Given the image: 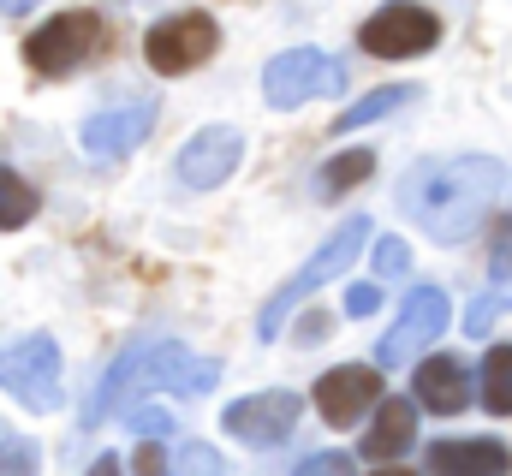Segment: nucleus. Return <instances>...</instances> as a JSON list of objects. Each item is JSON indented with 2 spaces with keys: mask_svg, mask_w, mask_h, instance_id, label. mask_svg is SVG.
I'll use <instances>...</instances> for the list:
<instances>
[{
  "mask_svg": "<svg viewBox=\"0 0 512 476\" xmlns=\"http://www.w3.org/2000/svg\"><path fill=\"white\" fill-rule=\"evenodd\" d=\"M30 6H36V0H0V12H6V18H18V12H30Z\"/></svg>",
  "mask_w": 512,
  "mask_h": 476,
  "instance_id": "obj_31",
  "label": "nucleus"
},
{
  "mask_svg": "<svg viewBox=\"0 0 512 476\" xmlns=\"http://www.w3.org/2000/svg\"><path fill=\"white\" fill-rule=\"evenodd\" d=\"M0 387L24 411H54L60 405V346L48 334H30L0 352Z\"/></svg>",
  "mask_w": 512,
  "mask_h": 476,
  "instance_id": "obj_5",
  "label": "nucleus"
},
{
  "mask_svg": "<svg viewBox=\"0 0 512 476\" xmlns=\"http://www.w3.org/2000/svg\"><path fill=\"white\" fill-rule=\"evenodd\" d=\"M429 471L435 476H507L512 453L501 441H435L429 447Z\"/></svg>",
  "mask_w": 512,
  "mask_h": 476,
  "instance_id": "obj_14",
  "label": "nucleus"
},
{
  "mask_svg": "<svg viewBox=\"0 0 512 476\" xmlns=\"http://www.w3.org/2000/svg\"><path fill=\"white\" fill-rule=\"evenodd\" d=\"M441 334H447V292H441V286H417V292L405 298L393 334L376 346V369H405V363H417V352H423L429 340H441Z\"/></svg>",
  "mask_w": 512,
  "mask_h": 476,
  "instance_id": "obj_9",
  "label": "nucleus"
},
{
  "mask_svg": "<svg viewBox=\"0 0 512 476\" xmlns=\"http://www.w3.org/2000/svg\"><path fill=\"white\" fill-rule=\"evenodd\" d=\"M96 48H102V18H96V12H60V18H48L42 30H30L24 60H30L42 78H66V72H78Z\"/></svg>",
  "mask_w": 512,
  "mask_h": 476,
  "instance_id": "obj_6",
  "label": "nucleus"
},
{
  "mask_svg": "<svg viewBox=\"0 0 512 476\" xmlns=\"http://www.w3.org/2000/svg\"><path fill=\"white\" fill-rule=\"evenodd\" d=\"M501 310H512V221L495 238V262H489V292L471 304V334H483Z\"/></svg>",
  "mask_w": 512,
  "mask_h": 476,
  "instance_id": "obj_16",
  "label": "nucleus"
},
{
  "mask_svg": "<svg viewBox=\"0 0 512 476\" xmlns=\"http://www.w3.org/2000/svg\"><path fill=\"white\" fill-rule=\"evenodd\" d=\"M382 304V280H370V286H352V298H346V316H370Z\"/></svg>",
  "mask_w": 512,
  "mask_h": 476,
  "instance_id": "obj_26",
  "label": "nucleus"
},
{
  "mask_svg": "<svg viewBox=\"0 0 512 476\" xmlns=\"http://www.w3.org/2000/svg\"><path fill=\"white\" fill-rule=\"evenodd\" d=\"M179 476H221V453L209 441H185L179 453Z\"/></svg>",
  "mask_w": 512,
  "mask_h": 476,
  "instance_id": "obj_23",
  "label": "nucleus"
},
{
  "mask_svg": "<svg viewBox=\"0 0 512 476\" xmlns=\"http://www.w3.org/2000/svg\"><path fill=\"white\" fill-rule=\"evenodd\" d=\"M501 185H507V167L495 155H447V161H423L399 179V209L429 238L459 244L489 215Z\"/></svg>",
  "mask_w": 512,
  "mask_h": 476,
  "instance_id": "obj_1",
  "label": "nucleus"
},
{
  "mask_svg": "<svg viewBox=\"0 0 512 476\" xmlns=\"http://www.w3.org/2000/svg\"><path fill=\"white\" fill-rule=\"evenodd\" d=\"M298 476H352V459L346 453H316V459H304Z\"/></svg>",
  "mask_w": 512,
  "mask_h": 476,
  "instance_id": "obj_25",
  "label": "nucleus"
},
{
  "mask_svg": "<svg viewBox=\"0 0 512 476\" xmlns=\"http://www.w3.org/2000/svg\"><path fill=\"white\" fill-rule=\"evenodd\" d=\"M411 96H417L411 84H387V90H376V96H364L358 108H346V114H340V131H358V125H370V119H387L393 108H405Z\"/></svg>",
  "mask_w": 512,
  "mask_h": 476,
  "instance_id": "obj_21",
  "label": "nucleus"
},
{
  "mask_svg": "<svg viewBox=\"0 0 512 476\" xmlns=\"http://www.w3.org/2000/svg\"><path fill=\"white\" fill-rule=\"evenodd\" d=\"M483 405L495 417H512V346H489L483 357Z\"/></svg>",
  "mask_w": 512,
  "mask_h": 476,
  "instance_id": "obj_18",
  "label": "nucleus"
},
{
  "mask_svg": "<svg viewBox=\"0 0 512 476\" xmlns=\"http://www.w3.org/2000/svg\"><path fill=\"white\" fill-rule=\"evenodd\" d=\"M215 48H221V24H215L209 12H173V18H161V24L143 36V60H149L161 78L197 72Z\"/></svg>",
  "mask_w": 512,
  "mask_h": 476,
  "instance_id": "obj_4",
  "label": "nucleus"
},
{
  "mask_svg": "<svg viewBox=\"0 0 512 476\" xmlns=\"http://www.w3.org/2000/svg\"><path fill=\"white\" fill-rule=\"evenodd\" d=\"M36 191L12 173V167H0V233H18L24 221H36Z\"/></svg>",
  "mask_w": 512,
  "mask_h": 476,
  "instance_id": "obj_20",
  "label": "nucleus"
},
{
  "mask_svg": "<svg viewBox=\"0 0 512 476\" xmlns=\"http://www.w3.org/2000/svg\"><path fill=\"white\" fill-rule=\"evenodd\" d=\"M405 268H411L405 238H376V280H393V274H405Z\"/></svg>",
  "mask_w": 512,
  "mask_h": 476,
  "instance_id": "obj_24",
  "label": "nucleus"
},
{
  "mask_svg": "<svg viewBox=\"0 0 512 476\" xmlns=\"http://www.w3.org/2000/svg\"><path fill=\"white\" fill-rule=\"evenodd\" d=\"M131 465H137V476H167V453H161V447H155V441H143V447H137V459H131Z\"/></svg>",
  "mask_w": 512,
  "mask_h": 476,
  "instance_id": "obj_27",
  "label": "nucleus"
},
{
  "mask_svg": "<svg viewBox=\"0 0 512 476\" xmlns=\"http://www.w3.org/2000/svg\"><path fill=\"white\" fill-rule=\"evenodd\" d=\"M364 238H370V215H346V221L328 233V244H322L304 268L286 274V286L268 292V304H262V316H256V340H280V328L292 322V310H298L310 292H322L328 280H340V274L352 268V256L364 250Z\"/></svg>",
  "mask_w": 512,
  "mask_h": 476,
  "instance_id": "obj_3",
  "label": "nucleus"
},
{
  "mask_svg": "<svg viewBox=\"0 0 512 476\" xmlns=\"http://www.w3.org/2000/svg\"><path fill=\"white\" fill-rule=\"evenodd\" d=\"M221 381V363L215 357L185 352L179 340H131L126 352L108 363L102 387L90 393L84 405V429H102L114 411H126L131 399H143L149 387H173V393H209Z\"/></svg>",
  "mask_w": 512,
  "mask_h": 476,
  "instance_id": "obj_2",
  "label": "nucleus"
},
{
  "mask_svg": "<svg viewBox=\"0 0 512 476\" xmlns=\"http://www.w3.org/2000/svg\"><path fill=\"white\" fill-rule=\"evenodd\" d=\"M298 411H304V399H298V393L268 387V393H251V399L227 405V429H233L239 441H251V447H274V441H286V435H292Z\"/></svg>",
  "mask_w": 512,
  "mask_h": 476,
  "instance_id": "obj_12",
  "label": "nucleus"
},
{
  "mask_svg": "<svg viewBox=\"0 0 512 476\" xmlns=\"http://www.w3.org/2000/svg\"><path fill=\"white\" fill-rule=\"evenodd\" d=\"M245 161V137L233 125H203L185 149H179V185L185 191H215L233 179V167Z\"/></svg>",
  "mask_w": 512,
  "mask_h": 476,
  "instance_id": "obj_10",
  "label": "nucleus"
},
{
  "mask_svg": "<svg viewBox=\"0 0 512 476\" xmlns=\"http://www.w3.org/2000/svg\"><path fill=\"white\" fill-rule=\"evenodd\" d=\"M149 125H155V102L149 96H137V102H114V108H102V114L84 119V155L90 161H126L131 149L149 137Z\"/></svg>",
  "mask_w": 512,
  "mask_h": 476,
  "instance_id": "obj_11",
  "label": "nucleus"
},
{
  "mask_svg": "<svg viewBox=\"0 0 512 476\" xmlns=\"http://www.w3.org/2000/svg\"><path fill=\"white\" fill-rule=\"evenodd\" d=\"M376 393H382V381H376L370 363H340V369H328V375L316 381V411H322L334 429H352V423L376 405Z\"/></svg>",
  "mask_w": 512,
  "mask_h": 476,
  "instance_id": "obj_13",
  "label": "nucleus"
},
{
  "mask_svg": "<svg viewBox=\"0 0 512 476\" xmlns=\"http://www.w3.org/2000/svg\"><path fill=\"white\" fill-rule=\"evenodd\" d=\"M417 399H423L429 411H441V417L465 411V399H471L465 363H459V357H429V363H417Z\"/></svg>",
  "mask_w": 512,
  "mask_h": 476,
  "instance_id": "obj_15",
  "label": "nucleus"
},
{
  "mask_svg": "<svg viewBox=\"0 0 512 476\" xmlns=\"http://www.w3.org/2000/svg\"><path fill=\"white\" fill-rule=\"evenodd\" d=\"M358 42L376 60H411V54H429L441 42V18L429 6H411V0H387L382 12L358 30Z\"/></svg>",
  "mask_w": 512,
  "mask_h": 476,
  "instance_id": "obj_8",
  "label": "nucleus"
},
{
  "mask_svg": "<svg viewBox=\"0 0 512 476\" xmlns=\"http://www.w3.org/2000/svg\"><path fill=\"white\" fill-rule=\"evenodd\" d=\"M376 476H417V471H376Z\"/></svg>",
  "mask_w": 512,
  "mask_h": 476,
  "instance_id": "obj_32",
  "label": "nucleus"
},
{
  "mask_svg": "<svg viewBox=\"0 0 512 476\" xmlns=\"http://www.w3.org/2000/svg\"><path fill=\"white\" fill-rule=\"evenodd\" d=\"M90 476H120V459H114V453H108V459H96V465H90Z\"/></svg>",
  "mask_w": 512,
  "mask_h": 476,
  "instance_id": "obj_30",
  "label": "nucleus"
},
{
  "mask_svg": "<svg viewBox=\"0 0 512 476\" xmlns=\"http://www.w3.org/2000/svg\"><path fill=\"white\" fill-rule=\"evenodd\" d=\"M346 84V72H340V60H328L322 48H286V54H274L268 66H262V96L274 102V108H298V102H310V96H334Z\"/></svg>",
  "mask_w": 512,
  "mask_h": 476,
  "instance_id": "obj_7",
  "label": "nucleus"
},
{
  "mask_svg": "<svg viewBox=\"0 0 512 476\" xmlns=\"http://www.w3.org/2000/svg\"><path fill=\"white\" fill-rule=\"evenodd\" d=\"M131 423H137L143 435H161V429H173V423H167V411H131Z\"/></svg>",
  "mask_w": 512,
  "mask_h": 476,
  "instance_id": "obj_28",
  "label": "nucleus"
},
{
  "mask_svg": "<svg viewBox=\"0 0 512 476\" xmlns=\"http://www.w3.org/2000/svg\"><path fill=\"white\" fill-rule=\"evenodd\" d=\"M370 173H376V155H370V149H346V155H334V161L322 167V179H316V185H322V197H340V191L364 185Z\"/></svg>",
  "mask_w": 512,
  "mask_h": 476,
  "instance_id": "obj_19",
  "label": "nucleus"
},
{
  "mask_svg": "<svg viewBox=\"0 0 512 476\" xmlns=\"http://www.w3.org/2000/svg\"><path fill=\"white\" fill-rule=\"evenodd\" d=\"M0 476H42V453H36V441L6 435V441H0Z\"/></svg>",
  "mask_w": 512,
  "mask_h": 476,
  "instance_id": "obj_22",
  "label": "nucleus"
},
{
  "mask_svg": "<svg viewBox=\"0 0 512 476\" xmlns=\"http://www.w3.org/2000/svg\"><path fill=\"white\" fill-rule=\"evenodd\" d=\"M322 334H328V322H322V316H304V334H298V340H322Z\"/></svg>",
  "mask_w": 512,
  "mask_h": 476,
  "instance_id": "obj_29",
  "label": "nucleus"
},
{
  "mask_svg": "<svg viewBox=\"0 0 512 476\" xmlns=\"http://www.w3.org/2000/svg\"><path fill=\"white\" fill-rule=\"evenodd\" d=\"M411 435H417L411 399H387L382 411H376V429H364V453H370V459H399V453L411 447Z\"/></svg>",
  "mask_w": 512,
  "mask_h": 476,
  "instance_id": "obj_17",
  "label": "nucleus"
}]
</instances>
